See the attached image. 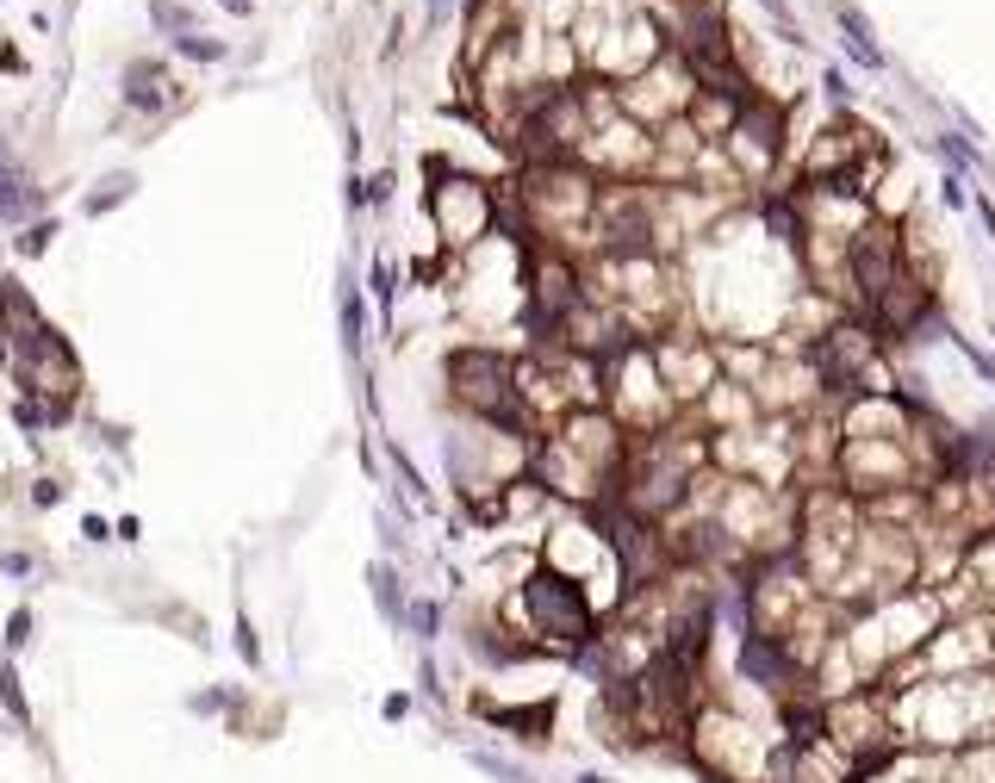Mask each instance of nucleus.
<instances>
[{
	"label": "nucleus",
	"mask_w": 995,
	"mask_h": 783,
	"mask_svg": "<svg viewBox=\"0 0 995 783\" xmlns=\"http://www.w3.org/2000/svg\"><path fill=\"white\" fill-rule=\"evenodd\" d=\"M504 629L541 641L554 659H573L585 641H597V629H604V610L592 603V591H585L579 578H567L560 566H548V560L536 554V566L523 573L517 597L504 603Z\"/></svg>",
	"instance_id": "nucleus-1"
},
{
	"label": "nucleus",
	"mask_w": 995,
	"mask_h": 783,
	"mask_svg": "<svg viewBox=\"0 0 995 783\" xmlns=\"http://www.w3.org/2000/svg\"><path fill=\"white\" fill-rule=\"evenodd\" d=\"M448 385H455V404L473 423L529 436V404H523L517 361H511V355H497V348H455V355H448Z\"/></svg>",
	"instance_id": "nucleus-2"
},
{
	"label": "nucleus",
	"mask_w": 995,
	"mask_h": 783,
	"mask_svg": "<svg viewBox=\"0 0 995 783\" xmlns=\"http://www.w3.org/2000/svg\"><path fill=\"white\" fill-rule=\"evenodd\" d=\"M822 734L840 746L846 759L878 764L896 752V727H890V696L883 690H853V696H834L822 703Z\"/></svg>",
	"instance_id": "nucleus-3"
},
{
	"label": "nucleus",
	"mask_w": 995,
	"mask_h": 783,
	"mask_svg": "<svg viewBox=\"0 0 995 783\" xmlns=\"http://www.w3.org/2000/svg\"><path fill=\"white\" fill-rule=\"evenodd\" d=\"M846 274H853V299H859V318L878 306L883 292L908 274V255H902V224L890 218H871V224L853 230L846 243Z\"/></svg>",
	"instance_id": "nucleus-4"
},
{
	"label": "nucleus",
	"mask_w": 995,
	"mask_h": 783,
	"mask_svg": "<svg viewBox=\"0 0 995 783\" xmlns=\"http://www.w3.org/2000/svg\"><path fill=\"white\" fill-rule=\"evenodd\" d=\"M722 156H728V169H734V181H771V169L785 162V113L771 106L766 94L759 100H746L741 118H734V131L722 137Z\"/></svg>",
	"instance_id": "nucleus-5"
},
{
	"label": "nucleus",
	"mask_w": 995,
	"mask_h": 783,
	"mask_svg": "<svg viewBox=\"0 0 995 783\" xmlns=\"http://www.w3.org/2000/svg\"><path fill=\"white\" fill-rule=\"evenodd\" d=\"M430 218L448 249H467L479 237H492L497 224V193L473 174H442V187H430Z\"/></svg>",
	"instance_id": "nucleus-6"
},
{
	"label": "nucleus",
	"mask_w": 995,
	"mask_h": 783,
	"mask_svg": "<svg viewBox=\"0 0 995 783\" xmlns=\"http://www.w3.org/2000/svg\"><path fill=\"white\" fill-rule=\"evenodd\" d=\"M485 727H497V734H511L517 746H529V752H548L560 734V696H541V703H497V696H473L467 703Z\"/></svg>",
	"instance_id": "nucleus-7"
},
{
	"label": "nucleus",
	"mask_w": 995,
	"mask_h": 783,
	"mask_svg": "<svg viewBox=\"0 0 995 783\" xmlns=\"http://www.w3.org/2000/svg\"><path fill=\"white\" fill-rule=\"evenodd\" d=\"M467 764H473L479 778H492V783H541L536 764L511 759V752H497V746H467Z\"/></svg>",
	"instance_id": "nucleus-8"
},
{
	"label": "nucleus",
	"mask_w": 995,
	"mask_h": 783,
	"mask_svg": "<svg viewBox=\"0 0 995 783\" xmlns=\"http://www.w3.org/2000/svg\"><path fill=\"white\" fill-rule=\"evenodd\" d=\"M834 20H840V32H846V50H853V62L878 76V69H883V50H878V38H871L865 13H859V7H846V0H834Z\"/></svg>",
	"instance_id": "nucleus-9"
},
{
	"label": "nucleus",
	"mask_w": 995,
	"mask_h": 783,
	"mask_svg": "<svg viewBox=\"0 0 995 783\" xmlns=\"http://www.w3.org/2000/svg\"><path fill=\"white\" fill-rule=\"evenodd\" d=\"M367 585H374V603H380V615L392 622V629H404V615H411V597H404V585H399V573L392 566H367Z\"/></svg>",
	"instance_id": "nucleus-10"
},
{
	"label": "nucleus",
	"mask_w": 995,
	"mask_h": 783,
	"mask_svg": "<svg viewBox=\"0 0 995 783\" xmlns=\"http://www.w3.org/2000/svg\"><path fill=\"white\" fill-rule=\"evenodd\" d=\"M934 150L946 156V169H952L958 181H971V174L983 169V156H976V137H964V131H939V137H934Z\"/></svg>",
	"instance_id": "nucleus-11"
},
{
	"label": "nucleus",
	"mask_w": 995,
	"mask_h": 783,
	"mask_svg": "<svg viewBox=\"0 0 995 783\" xmlns=\"http://www.w3.org/2000/svg\"><path fill=\"white\" fill-rule=\"evenodd\" d=\"M125 100L131 106H162V62H131L125 69Z\"/></svg>",
	"instance_id": "nucleus-12"
},
{
	"label": "nucleus",
	"mask_w": 995,
	"mask_h": 783,
	"mask_svg": "<svg viewBox=\"0 0 995 783\" xmlns=\"http://www.w3.org/2000/svg\"><path fill=\"white\" fill-rule=\"evenodd\" d=\"M404 629L418 634L423 647H430V641H442V603H430V597H411V615H404Z\"/></svg>",
	"instance_id": "nucleus-13"
},
{
	"label": "nucleus",
	"mask_w": 995,
	"mask_h": 783,
	"mask_svg": "<svg viewBox=\"0 0 995 783\" xmlns=\"http://www.w3.org/2000/svg\"><path fill=\"white\" fill-rule=\"evenodd\" d=\"M362 330H367L362 292H355V287H343V343H348V355H362Z\"/></svg>",
	"instance_id": "nucleus-14"
},
{
	"label": "nucleus",
	"mask_w": 995,
	"mask_h": 783,
	"mask_svg": "<svg viewBox=\"0 0 995 783\" xmlns=\"http://www.w3.org/2000/svg\"><path fill=\"white\" fill-rule=\"evenodd\" d=\"M946 343H952L958 355H964V361H971V373H976V380H983V385H995V355H990V348H976L971 336H958V330H952V336H946Z\"/></svg>",
	"instance_id": "nucleus-15"
},
{
	"label": "nucleus",
	"mask_w": 995,
	"mask_h": 783,
	"mask_svg": "<svg viewBox=\"0 0 995 783\" xmlns=\"http://www.w3.org/2000/svg\"><path fill=\"white\" fill-rule=\"evenodd\" d=\"M32 199H38V193L25 187L20 174H7V181H0V218H20V211L32 206Z\"/></svg>",
	"instance_id": "nucleus-16"
},
{
	"label": "nucleus",
	"mask_w": 995,
	"mask_h": 783,
	"mask_svg": "<svg viewBox=\"0 0 995 783\" xmlns=\"http://www.w3.org/2000/svg\"><path fill=\"white\" fill-rule=\"evenodd\" d=\"M174 50H181V57H199V62H218V57H225V44H218V38H199V32H181V38H174Z\"/></svg>",
	"instance_id": "nucleus-17"
},
{
	"label": "nucleus",
	"mask_w": 995,
	"mask_h": 783,
	"mask_svg": "<svg viewBox=\"0 0 995 783\" xmlns=\"http://www.w3.org/2000/svg\"><path fill=\"white\" fill-rule=\"evenodd\" d=\"M0 703L13 709V722H32V709H25V696H20V678H13V666H0Z\"/></svg>",
	"instance_id": "nucleus-18"
},
{
	"label": "nucleus",
	"mask_w": 995,
	"mask_h": 783,
	"mask_svg": "<svg viewBox=\"0 0 995 783\" xmlns=\"http://www.w3.org/2000/svg\"><path fill=\"white\" fill-rule=\"evenodd\" d=\"M939 187H946V193H939V199H946V206H952V211H971V199H976V187H971V181H958V174H946V181H939Z\"/></svg>",
	"instance_id": "nucleus-19"
},
{
	"label": "nucleus",
	"mask_w": 995,
	"mask_h": 783,
	"mask_svg": "<svg viewBox=\"0 0 995 783\" xmlns=\"http://www.w3.org/2000/svg\"><path fill=\"white\" fill-rule=\"evenodd\" d=\"M125 193H131V174H118V181H106V193H94V199H88V211L100 218V211H113L118 199H125Z\"/></svg>",
	"instance_id": "nucleus-20"
},
{
	"label": "nucleus",
	"mask_w": 995,
	"mask_h": 783,
	"mask_svg": "<svg viewBox=\"0 0 995 783\" xmlns=\"http://www.w3.org/2000/svg\"><path fill=\"white\" fill-rule=\"evenodd\" d=\"M766 13L778 20V32H785L790 44H803V25H797V13H790V0H766Z\"/></svg>",
	"instance_id": "nucleus-21"
},
{
	"label": "nucleus",
	"mask_w": 995,
	"mask_h": 783,
	"mask_svg": "<svg viewBox=\"0 0 995 783\" xmlns=\"http://www.w3.org/2000/svg\"><path fill=\"white\" fill-rule=\"evenodd\" d=\"M418 690L430 696V703H442V671H436V659H430V653L418 659Z\"/></svg>",
	"instance_id": "nucleus-22"
},
{
	"label": "nucleus",
	"mask_w": 995,
	"mask_h": 783,
	"mask_svg": "<svg viewBox=\"0 0 995 783\" xmlns=\"http://www.w3.org/2000/svg\"><path fill=\"white\" fill-rule=\"evenodd\" d=\"M230 703H237L230 690H199V696H193V715H225Z\"/></svg>",
	"instance_id": "nucleus-23"
},
{
	"label": "nucleus",
	"mask_w": 995,
	"mask_h": 783,
	"mask_svg": "<svg viewBox=\"0 0 995 783\" xmlns=\"http://www.w3.org/2000/svg\"><path fill=\"white\" fill-rule=\"evenodd\" d=\"M32 641V610H13L7 615V647H25Z\"/></svg>",
	"instance_id": "nucleus-24"
},
{
	"label": "nucleus",
	"mask_w": 995,
	"mask_h": 783,
	"mask_svg": "<svg viewBox=\"0 0 995 783\" xmlns=\"http://www.w3.org/2000/svg\"><path fill=\"white\" fill-rule=\"evenodd\" d=\"M237 653H243L249 666H262V641H255V629H249V622H237Z\"/></svg>",
	"instance_id": "nucleus-25"
},
{
	"label": "nucleus",
	"mask_w": 995,
	"mask_h": 783,
	"mask_svg": "<svg viewBox=\"0 0 995 783\" xmlns=\"http://www.w3.org/2000/svg\"><path fill=\"white\" fill-rule=\"evenodd\" d=\"M367 280H374V299H380V306H392V268H386V262H374V274H367Z\"/></svg>",
	"instance_id": "nucleus-26"
},
{
	"label": "nucleus",
	"mask_w": 995,
	"mask_h": 783,
	"mask_svg": "<svg viewBox=\"0 0 995 783\" xmlns=\"http://www.w3.org/2000/svg\"><path fill=\"white\" fill-rule=\"evenodd\" d=\"M50 237H57V224H32L20 249H25V255H44V249H50Z\"/></svg>",
	"instance_id": "nucleus-27"
},
{
	"label": "nucleus",
	"mask_w": 995,
	"mask_h": 783,
	"mask_svg": "<svg viewBox=\"0 0 995 783\" xmlns=\"http://www.w3.org/2000/svg\"><path fill=\"white\" fill-rule=\"evenodd\" d=\"M380 715H386V722H404V715H411V696H404V690H392V696L380 703Z\"/></svg>",
	"instance_id": "nucleus-28"
},
{
	"label": "nucleus",
	"mask_w": 995,
	"mask_h": 783,
	"mask_svg": "<svg viewBox=\"0 0 995 783\" xmlns=\"http://www.w3.org/2000/svg\"><path fill=\"white\" fill-rule=\"evenodd\" d=\"M567 783H616V778H610V771H597V764H573Z\"/></svg>",
	"instance_id": "nucleus-29"
},
{
	"label": "nucleus",
	"mask_w": 995,
	"mask_h": 783,
	"mask_svg": "<svg viewBox=\"0 0 995 783\" xmlns=\"http://www.w3.org/2000/svg\"><path fill=\"white\" fill-rule=\"evenodd\" d=\"M822 94L846 106V76H840V69H822Z\"/></svg>",
	"instance_id": "nucleus-30"
},
{
	"label": "nucleus",
	"mask_w": 995,
	"mask_h": 783,
	"mask_svg": "<svg viewBox=\"0 0 995 783\" xmlns=\"http://www.w3.org/2000/svg\"><path fill=\"white\" fill-rule=\"evenodd\" d=\"M367 199H374V206H386V199H392V174H374V181H367Z\"/></svg>",
	"instance_id": "nucleus-31"
},
{
	"label": "nucleus",
	"mask_w": 995,
	"mask_h": 783,
	"mask_svg": "<svg viewBox=\"0 0 995 783\" xmlns=\"http://www.w3.org/2000/svg\"><path fill=\"white\" fill-rule=\"evenodd\" d=\"M442 13H448V0H430V20H442Z\"/></svg>",
	"instance_id": "nucleus-32"
},
{
	"label": "nucleus",
	"mask_w": 995,
	"mask_h": 783,
	"mask_svg": "<svg viewBox=\"0 0 995 783\" xmlns=\"http://www.w3.org/2000/svg\"><path fill=\"white\" fill-rule=\"evenodd\" d=\"M7 169H13V156H7V143H0V174H7Z\"/></svg>",
	"instance_id": "nucleus-33"
}]
</instances>
